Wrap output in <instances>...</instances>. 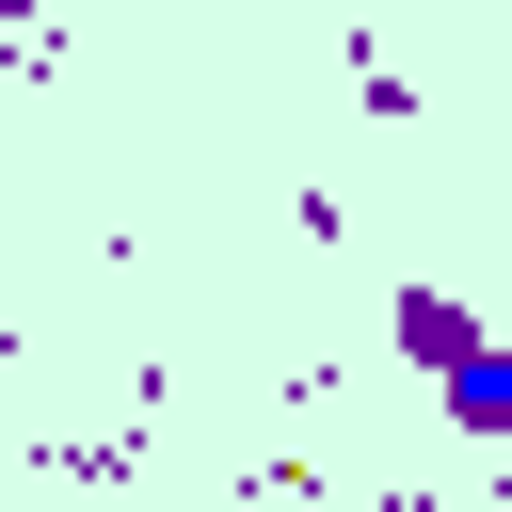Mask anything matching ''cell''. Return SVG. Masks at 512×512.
<instances>
[{"mask_svg": "<svg viewBox=\"0 0 512 512\" xmlns=\"http://www.w3.org/2000/svg\"><path fill=\"white\" fill-rule=\"evenodd\" d=\"M416 352L448 368V416H464V432H512V352H496V336H464L448 304H416Z\"/></svg>", "mask_w": 512, "mask_h": 512, "instance_id": "obj_1", "label": "cell"}]
</instances>
